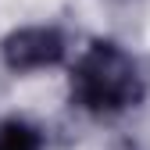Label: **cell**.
<instances>
[{
  "mask_svg": "<svg viewBox=\"0 0 150 150\" xmlns=\"http://www.w3.org/2000/svg\"><path fill=\"white\" fill-rule=\"evenodd\" d=\"M71 97L82 111H93V115L129 111L143 97L139 68L122 47L93 43L71 71Z\"/></svg>",
  "mask_w": 150,
  "mask_h": 150,
  "instance_id": "1",
  "label": "cell"
},
{
  "mask_svg": "<svg viewBox=\"0 0 150 150\" xmlns=\"http://www.w3.org/2000/svg\"><path fill=\"white\" fill-rule=\"evenodd\" d=\"M64 57V36L57 29L32 25L4 40V64L11 71H40Z\"/></svg>",
  "mask_w": 150,
  "mask_h": 150,
  "instance_id": "2",
  "label": "cell"
},
{
  "mask_svg": "<svg viewBox=\"0 0 150 150\" xmlns=\"http://www.w3.org/2000/svg\"><path fill=\"white\" fill-rule=\"evenodd\" d=\"M40 146H43V139L29 122L11 118L0 125V150H40Z\"/></svg>",
  "mask_w": 150,
  "mask_h": 150,
  "instance_id": "3",
  "label": "cell"
}]
</instances>
